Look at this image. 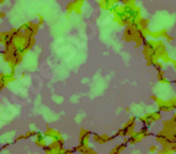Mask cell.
Instances as JSON below:
<instances>
[{"label": "cell", "instance_id": "cell-1", "mask_svg": "<svg viewBox=\"0 0 176 154\" xmlns=\"http://www.w3.org/2000/svg\"><path fill=\"white\" fill-rule=\"evenodd\" d=\"M136 121H137V117H131L129 121L126 123L125 126H123L122 128L118 129L117 132V136H121V137H129L132 136L134 132H136Z\"/></svg>", "mask_w": 176, "mask_h": 154}, {"label": "cell", "instance_id": "cell-2", "mask_svg": "<svg viewBox=\"0 0 176 154\" xmlns=\"http://www.w3.org/2000/svg\"><path fill=\"white\" fill-rule=\"evenodd\" d=\"M90 137H91V133L86 129V128H81L80 133H79V146L74 148V152H79L81 153V150L89 147V143H90Z\"/></svg>", "mask_w": 176, "mask_h": 154}, {"label": "cell", "instance_id": "cell-3", "mask_svg": "<svg viewBox=\"0 0 176 154\" xmlns=\"http://www.w3.org/2000/svg\"><path fill=\"white\" fill-rule=\"evenodd\" d=\"M38 27H39L38 24H35V22H32V21H27V22H25L22 26H20L19 30L22 31L25 35H27V36H30V37H35V35L38 32Z\"/></svg>", "mask_w": 176, "mask_h": 154}, {"label": "cell", "instance_id": "cell-4", "mask_svg": "<svg viewBox=\"0 0 176 154\" xmlns=\"http://www.w3.org/2000/svg\"><path fill=\"white\" fill-rule=\"evenodd\" d=\"M43 135H45V137H48L52 141H58V142L64 143V138L62 137V133L56 131V129H53V128H49L48 126H47V129L43 132Z\"/></svg>", "mask_w": 176, "mask_h": 154}, {"label": "cell", "instance_id": "cell-5", "mask_svg": "<svg viewBox=\"0 0 176 154\" xmlns=\"http://www.w3.org/2000/svg\"><path fill=\"white\" fill-rule=\"evenodd\" d=\"M146 125L147 126H151V123L154 122H158L161 120V112L158 110V111H155V112H150V114H147L146 115Z\"/></svg>", "mask_w": 176, "mask_h": 154}, {"label": "cell", "instance_id": "cell-6", "mask_svg": "<svg viewBox=\"0 0 176 154\" xmlns=\"http://www.w3.org/2000/svg\"><path fill=\"white\" fill-rule=\"evenodd\" d=\"M35 143H36V146H38V147H41V148H45V147L47 146L46 137H45L43 133H41V132H37V133H36Z\"/></svg>", "mask_w": 176, "mask_h": 154}, {"label": "cell", "instance_id": "cell-7", "mask_svg": "<svg viewBox=\"0 0 176 154\" xmlns=\"http://www.w3.org/2000/svg\"><path fill=\"white\" fill-rule=\"evenodd\" d=\"M7 85H9V83L5 78V73H0V91L4 90Z\"/></svg>", "mask_w": 176, "mask_h": 154}, {"label": "cell", "instance_id": "cell-8", "mask_svg": "<svg viewBox=\"0 0 176 154\" xmlns=\"http://www.w3.org/2000/svg\"><path fill=\"white\" fill-rule=\"evenodd\" d=\"M158 80L160 81V83H164V84H169V80L166 79V77H165L164 70H160V71H158Z\"/></svg>", "mask_w": 176, "mask_h": 154}, {"label": "cell", "instance_id": "cell-9", "mask_svg": "<svg viewBox=\"0 0 176 154\" xmlns=\"http://www.w3.org/2000/svg\"><path fill=\"white\" fill-rule=\"evenodd\" d=\"M91 137H92L91 139L94 141L95 143H97V144H105V142L102 141V138H101L100 135H96V133H94V135H92V133H91Z\"/></svg>", "mask_w": 176, "mask_h": 154}, {"label": "cell", "instance_id": "cell-10", "mask_svg": "<svg viewBox=\"0 0 176 154\" xmlns=\"http://www.w3.org/2000/svg\"><path fill=\"white\" fill-rule=\"evenodd\" d=\"M163 148L160 149V150H158L157 153L158 154H174L171 150H170V148H169V144H165V146H161Z\"/></svg>", "mask_w": 176, "mask_h": 154}, {"label": "cell", "instance_id": "cell-11", "mask_svg": "<svg viewBox=\"0 0 176 154\" xmlns=\"http://www.w3.org/2000/svg\"><path fill=\"white\" fill-rule=\"evenodd\" d=\"M140 133H143V136L144 137H148V136H150V131H149V126H147V125H144L142 128H140V131H139Z\"/></svg>", "mask_w": 176, "mask_h": 154}, {"label": "cell", "instance_id": "cell-12", "mask_svg": "<svg viewBox=\"0 0 176 154\" xmlns=\"http://www.w3.org/2000/svg\"><path fill=\"white\" fill-rule=\"evenodd\" d=\"M153 67H155V69H157L158 71L164 70V63H163V62H160V60H155V63H154Z\"/></svg>", "mask_w": 176, "mask_h": 154}, {"label": "cell", "instance_id": "cell-13", "mask_svg": "<svg viewBox=\"0 0 176 154\" xmlns=\"http://www.w3.org/2000/svg\"><path fill=\"white\" fill-rule=\"evenodd\" d=\"M81 154H97V153L92 148H90V146H89V147H86V148H84L81 150Z\"/></svg>", "mask_w": 176, "mask_h": 154}, {"label": "cell", "instance_id": "cell-14", "mask_svg": "<svg viewBox=\"0 0 176 154\" xmlns=\"http://www.w3.org/2000/svg\"><path fill=\"white\" fill-rule=\"evenodd\" d=\"M147 59V65L148 67H151V65H154V63H155V60H158L155 57H148V58H146Z\"/></svg>", "mask_w": 176, "mask_h": 154}, {"label": "cell", "instance_id": "cell-15", "mask_svg": "<svg viewBox=\"0 0 176 154\" xmlns=\"http://www.w3.org/2000/svg\"><path fill=\"white\" fill-rule=\"evenodd\" d=\"M36 133H37V132H35V131H28V132H26V133H25V139H26V138H31V137H36Z\"/></svg>", "mask_w": 176, "mask_h": 154}, {"label": "cell", "instance_id": "cell-16", "mask_svg": "<svg viewBox=\"0 0 176 154\" xmlns=\"http://www.w3.org/2000/svg\"><path fill=\"white\" fill-rule=\"evenodd\" d=\"M67 11L68 13H73L74 11V3H73V0H71V1L67 5Z\"/></svg>", "mask_w": 176, "mask_h": 154}, {"label": "cell", "instance_id": "cell-17", "mask_svg": "<svg viewBox=\"0 0 176 154\" xmlns=\"http://www.w3.org/2000/svg\"><path fill=\"white\" fill-rule=\"evenodd\" d=\"M73 153H74V149H65L64 147L60 150V154H73Z\"/></svg>", "mask_w": 176, "mask_h": 154}, {"label": "cell", "instance_id": "cell-18", "mask_svg": "<svg viewBox=\"0 0 176 154\" xmlns=\"http://www.w3.org/2000/svg\"><path fill=\"white\" fill-rule=\"evenodd\" d=\"M169 148L172 153H176V142H172V143H169Z\"/></svg>", "mask_w": 176, "mask_h": 154}, {"label": "cell", "instance_id": "cell-19", "mask_svg": "<svg viewBox=\"0 0 176 154\" xmlns=\"http://www.w3.org/2000/svg\"><path fill=\"white\" fill-rule=\"evenodd\" d=\"M43 22H45V19H43V16L38 15V26H42V25H43Z\"/></svg>", "mask_w": 176, "mask_h": 154}, {"label": "cell", "instance_id": "cell-20", "mask_svg": "<svg viewBox=\"0 0 176 154\" xmlns=\"http://www.w3.org/2000/svg\"><path fill=\"white\" fill-rule=\"evenodd\" d=\"M149 152H150V153H157V152H158V147H157V146H151V147L149 148Z\"/></svg>", "mask_w": 176, "mask_h": 154}, {"label": "cell", "instance_id": "cell-21", "mask_svg": "<svg viewBox=\"0 0 176 154\" xmlns=\"http://www.w3.org/2000/svg\"><path fill=\"white\" fill-rule=\"evenodd\" d=\"M165 39H168L169 42H170V41H172V39H174V37H172V36H169V35H168L166 37H165Z\"/></svg>", "mask_w": 176, "mask_h": 154}, {"label": "cell", "instance_id": "cell-22", "mask_svg": "<svg viewBox=\"0 0 176 154\" xmlns=\"http://www.w3.org/2000/svg\"><path fill=\"white\" fill-rule=\"evenodd\" d=\"M20 139H25V135H21V136H19L16 138V141H20Z\"/></svg>", "mask_w": 176, "mask_h": 154}, {"label": "cell", "instance_id": "cell-23", "mask_svg": "<svg viewBox=\"0 0 176 154\" xmlns=\"http://www.w3.org/2000/svg\"><path fill=\"white\" fill-rule=\"evenodd\" d=\"M172 142H176V131L172 133Z\"/></svg>", "mask_w": 176, "mask_h": 154}, {"label": "cell", "instance_id": "cell-24", "mask_svg": "<svg viewBox=\"0 0 176 154\" xmlns=\"http://www.w3.org/2000/svg\"><path fill=\"white\" fill-rule=\"evenodd\" d=\"M171 120L174 121V123H175V125H176V112H175V114H174V116L171 117Z\"/></svg>", "mask_w": 176, "mask_h": 154}, {"label": "cell", "instance_id": "cell-25", "mask_svg": "<svg viewBox=\"0 0 176 154\" xmlns=\"http://www.w3.org/2000/svg\"><path fill=\"white\" fill-rule=\"evenodd\" d=\"M5 17V13H1L0 11V19H4Z\"/></svg>", "mask_w": 176, "mask_h": 154}, {"label": "cell", "instance_id": "cell-26", "mask_svg": "<svg viewBox=\"0 0 176 154\" xmlns=\"http://www.w3.org/2000/svg\"><path fill=\"white\" fill-rule=\"evenodd\" d=\"M3 3H4V0H0V5H1Z\"/></svg>", "mask_w": 176, "mask_h": 154}, {"label": "cell", "instance_id": "cell-27", "mask_svg": "<svg viewBox=\"0 0 176 154\" xmlns=\"http://www.w3.org/2000/svg\"><path fill=\"white\" fill-rule=\"evenodd\" d=\"M174 83H175V85H176V78H175V80H174Z\"/></svg>", "mask_w": 176, "mask_h": 154}]
</instances>
